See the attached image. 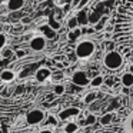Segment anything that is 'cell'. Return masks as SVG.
<instances>
[{"mask_svg": "<svg viewBox=\"0 0 133 133\" xmlns=\"http://www.w3.org/2000/svg\"><path fill=\"white\" fill-rule=\"evenodd\" d=\"M112 40L133 50V0H123L117 6Z\"/></svg>", "mask_w": 133, "mask_h": 133, "instance_id": "6da1fadb", "label": "cell"}, {"mask_svg": "<svg viewBox=\"0 0 133 133\" xmlns=\"http://www.w3.org/2000/svg\"><path fill=\"white\" fill-rule=\"evenodd\" d=\"M115 115L117 117L119 130L122 133H133V93L122 99Z\"/></svg>", "mask_w": 133, "mask_h": 133, "instance_id": "7a4b0ae2", "label": "cell"}, {"mask_svg": "<svg viewBox=\"0 0 133 133\" xmlns=\"http://www.w3.org/2000/svg\"><path fill=\"white\" fill-rule=\"evenodd\" d=\"M124 64V57L120 52L117 50H112V52H106L103 56V66L107 69V72H119Z\"/></svg>", "mask_w": 133, "mask_h": 133, "instance_id": "3957f363", "label": "cell"}, {"mask_svg": "<svg viewBox=\"0 0 133 133\" xmlns=\"http://www.w3.org/2000/svg\"><path fill=\"white\" fill-rule=\"evenodd\" d=\"M76 56L77 59H90L96 52V44L95 42L89 40V39H84V40H80L77 44H76Z\"/></svg>", "mask_w": 133, "mask_h": 133, "instance_id": "277c9868", "label": "cell"}, {"mask_svg": "<svg viewBox=\"0 0 133 133\" xmlns=\"http://www.w3.org/2000/svg\"><path fill=\"white\" fill-rule=\"evenodd\" d=\"M44 119H46V113L42 109H33L30 112H27V115H26L27 124H32V126L40 124L42 122H44Z\"/></svg>", "mask_w": 133, "mask_h": 133, "instance_id": "5b68a950", "label": "cell"}, {"mask_svg": "<svg viewBox=\"0 0 133 133\" xmlns=\"http://www.w3.org/2000/svg\"><path fill=\"white\" fill-rule=\"evenodd\" d=\"M72 83L76 84V86L84 87V86H89L90 79H89L86 72H83V70H76L72 75Z\"/></svg>", "mask_w": 133, "mask_h": 133, "instance_id": "8992f818", "label": "cell"}, {"mask_svg": "<svg viewBox=\"0 0 133 133\" xmlns=\"http://www.w3.org/2000/svg\"><path fill=\"white\" fill-rule=\"evenodd\" d=\"M46 40L47 39L44 37V36H35V37L30 39L29 47L33 52H42V50L46 47Z\"/></svg>", "mask_w": 133, "mask_h": 133, "instance_id": "52a82bcc", "label": "cell"}, {"mask_svg": "<svg viewBox=\"0 0 133 133\" xmlns=\"http://www.w3.org/2000/svg\"><path fill=\"white\" fill-rule=\"evenodd\" d=\"M82 113V110L79 109V107H67V109H63L60 113L57 115V117L60 119V120L66 122L69 120L70 117H76V116H79Z\"/></svg>", "mask_w": 133, "mask_h": 133, "instance_id": "ba28073f", "label": "cell"}, {"mask_svg": "<svg viewBox=\"0 0 133 133\" xmlns=\"http://www.w3.org/2000/svg\"><path fill=\"white\" fill-rule=\"evenodd\" d=\"M50 77H52V70H50L49 67H46V66L39 67V69L36 70V73H35V79L39 82V83H43V82L49 80Z\"/></svg>", "mask_w": 133, "mask_h": 133, "instance_id": "9c48e42d", "label": "cell"}, {"mask_svg": "<svg viewBox=\"0 0 133 133\" xmlns=\"http://www.w3.org/2000/svg\"><path fill=\"white\" fill-rule=\"evenodd\" d=\"M120 84H122L123 87H127V89H130V87L133 86V73L124 72L123 75L120 76Z\"/></svg>", "mask_w": 133, "mask_h": 133, "instance_id": "30bf717a", "label": "cell"}, {"mask_svg": "<svg viewBox=\"0 0 133 133\" xmlns=\"http://www.w3.org/2000/svg\"><path fill=\"white\" fill-rule=\"evenodd\" d=\"M15 79H16V75L13 73V70H10V69H4L0 73V80L3 82V83H12Z\"/></svg>", "mask_w": 133, "mask_h": 133, "instance_id": "8fae6325", "label": "cell"}, {"mask_svg": "<svg viewBox=\"0 0 133 133\" xmlns=\"http://www.w3.org/2000/svg\"><path fill=\"white\" fill-rule=\"evenodd\" d=\"M23 6H24V0H7L6 3L7 10H12V12H17Z\"/></svg>", "mask_w": 133, "mask_h": 133, "instance_id": "7c38bea8", "label": "cell"}, {"mask_svg": "<svg viewBox=\"0 0 133 133\" xmlns=\"http://www.w3.org/2000/svg\"><path fill=\"white\" fill-rule=\"evenodd\" d=\"M40 32L43 33V36L47 39V40H53V39H56V30H53L52 27L47 24V26H43V27H40Z\"/></svg>", "mask_w": 133, "mask_h": 133, "instance_id": "4fadbf2b", "label": "cell"}, {"mask_svg": "<svg viewBox=\"0 0 133 133\" xmlns=\"http://www.w3.org/2000/svg\"><path fill=\"white\" fill-rule=\"evenodd\" d=\"M76 17H77L79 26H87V24H89V16H87V13H86V9L79 10Z\"/></svg>", "mask_w": 133, "mask_h": 133, "instance_id": "5bb4252c", "label": "cell"}, {"mask_svg": "<svg viewBox=\"0 0 133 133\" xmlns=\"http://www.w3.org/2000/svg\"><path fill=\"white\" fill-rule=\"evenodd\" d=\"M115 116L116 115H115V113H112V112L104 113V115L100 117V124H102V126H109V124L115 120Z\"/></svg>", "mask_w": 133, "mask_h": 133, "instance_id": "9a60e30c", "label": "cell"}, {"mask_svg": "<svg viewBox=\"0 0 133 133\" xmlns=\"http://www.w3.org/2000/svg\"><path fill=\"white\" fill-rule=\"evenodd\" d=\"M103 83H104V77L102 75H96V76H93L92 79H90V83H89V86H92V87H100V86H103Z\"/></svg>", "mask_w": 133, "mask_h": 133, "instance_id": "2e32d148", "label": "cell"}, {"mask_svg": "<svg viewBox=\"0 0 133 133\" xmlns=\"http://www.w3.org/2000/svg\"><path fill=\"white\" fill-rule=\"evenodd\" d=\"M80 36H82V29L80 27H76V29H73V30H69V33H67V39H69L70 42H76Z\"/></svg>", "mask_w": 133, "mask_h": 133, "instance_id": "e0dca14e", "label": "cell"}, {"mask_svg": "<svg viewBox=\"0 0 133 133\" xmlns=\"http://www.w3.org/2000/svg\"><path fill=\"white\" fill-rule=\"evenodd\" d=\"M64 133H76L79 130V124L76 122H67L63 127Z\"/></svg>", "mask_w": 133, "mask_h": 133, "instance_id": "ac0fdd59", "label": "cell"}, {"mask_svg": "<svg viewBox=\"0 0 133 133\" xmlns=\"http://www.w3.org/2000/svg\"><path fill=\"white\" fill-rule=\"evenodd\" d=\"M107 20H109V17H107V16H103V17L99 19V22L95 24V30H96V32H100V30H103L104 27L107 26Z\"/></svg>", "mask_w": 133, "mask_h": 133, "instance_id": "d6986e66", "label": "cell"}, {"mask_svg": "<svg viewBox=\"0 0 133 133\" xmlns=\"http://www.w3.org/2000/svg\"><path fill=\"white\" fill-rule=\"evenodd\" d=\"M47 24H49V26L52 27L53 30H56V32H57V30L62 27L60 22H57V20L55 19V15H50V17H49V23H47Z\"/></svg>", "mask_w": 133, "mask_h": 133, "instance_id": "ffe728a7", "label": "cell"}, {"mask_svg": "<svg viewBox=\"0 0 133 133\" xmlns=\"http://www.w3.org/2000/svg\"><path fill=\"white\" fill-rule=\"evenodd\" d=\"M76 27H79L77 17H76V16H72V17L67 20V29H69V30H73V29H76Z\"/></svg>", "mask_w": 133, "mask_h": 133, "instance_id": "44dd1931", "label": "cell"}, {"mask_svg": "<svg viewBox=\"0 0 133 133\" xmlns=\"http://www.w3.org/2000/svg\"><path fill=\"white\" fill-rule=\"evenodd\" d=\"M96 99H97V93H96V92H89V93L86 95V97H84L83 102H84L86 104H90V103H93Z\"/></svg>", "mask_w": 133, "mask_h": 133, "instance_id": "7402d4cb", "label": "cell"}, {"mask_svg": "<svg viewBox=\"0 0 133 133\" xmlns=\"http://www.w3.org/2000/svg\"><path fill=\"white\" fill-rule=\"evenodd\" d=\"M96 120H97V117H96L95 113H89V115L86 116V119H84V124H87V126H92V124L96 123Z\"/></svg>", "mask_w": 133, "mask_h": 133, "instance_id": "603a6c76", "label": "cell"}, {"mask_svg": "<svg viewBox=\"0 0 133 133\" xmlns=\"http://www.w3.org/2000/svg\"><path fill=\"white\" fill-rule=\"evenodd\" d=\"M64 92H66V87H64V84H56V86L53 87V93H55V95H57V96L63 95Z\"/></svg>", "mask_w": 133, "mask_h": 133, "instance_id": "cb8c5ba5", "label": "cell"}, {"mask_svg": "<svg viewBox=\"0 0 133 133\" xmlns=\"http://www.w3.org/2000/svg\"><path fill=\"white\" fill-rule=\"evenodd\" d=\"M6 43H7V36L4 35V33H0V52L4 49Z\"/></svg>", "mask_w": 133, "mask_h": 133, "instance_id": "d4e9b609", "label": "cell"}, {"mask_svg": "<svg viewBox=\"0 0 133 133\" xmlns=\"http://www.w3.org/2000/svg\"><path fill=\"white\" fill-rule=\"evenodd\" d=\"M90 0H80L77 3V6H76V10H82V9H84V6H86L87 3H89Z\"/></svg>", "mask_w": 133, "mask_h": 133, "instance_id": "484cf974", "label": "cell"}, {"mask_svg": "<svg viewBox=\"0 0 133 133\" xmlns=\"http://www.w3.org/2000/svg\"><path fill=\"white\" fill-rule=\"evenodd\" d=\"M115 44H116V42L110 40L109 43L106 44V52H112V50H115Z\"/></svg>", "mask_w": 133, "mask_h": 133, "instance_id": "4316f807", "label": "cell"}, {"mask_svg": "<svg viewBox=\"0 0 133 133\" xmlns=\"http://www.w3.org/2000/svg\"><path fill=\"white\" fill-rule=\"evenodd\" d=\"M103 84H106V86H109V87H113V84H115V82H113V77L104 79V83H103Z\"/></svg>", "mask_w": 133, "mask_h": 133, "instance_id": "83f0119b", "label": "cell"}, {"mask_svg": "<svg viewBox=\"0 0 133 133\" xmlns=\"http://www.w3.org/2000/svg\"><path fill=\"white\" fill-rule=\"evenodd\" d=\"M15 55H16V57H17V59H20V57H23V56L26 55V52L20 49V50H16V52H15Z\"/></svg>", "mask_w": 133, "mask_h": 133, "instance_id": "f1b7e54d", "label": "cell"}, {"mask_svg": "<svg viewBox=\"0 0 133 133\" xmlns=\"http://www.w3.org/2000/svg\"><path fill=\"white\" fill-rule=\"evenodd\" d=\"M30 22H32V19H30V17H22L20 19V23L22 24H29Z\"/></svg>", "mask_w": 133, "mask_h": 133, "instance_id": "f546056e", "label": "cell"}, {"mask_svg": "<svg viewBox=\"0 0 133 133\" xmlns=\"http://www.w3.org/2000/svg\"><path fill=\"white\" fill-rule=\"evenodd\" d=\"M9 56H15V53L12 50H4L3 52V57H9Z\"/></svg>", "mask_w": 133, "mask_h": 133, "instance_id": "4dcf8cb0", "label": "cell"}, {"mask_svg": "<svg viewBox=\"0 0 133 133\" xmlns=\"http://www.w3.org/2000/svg\"><path fill=\"white\" fill-rule=\"evenodd\" d=\"M0 95H2V97H9L12 93H10L9 90H3V92H0Z\"/></svg>", "mask_w": 133, "mask_h": 133, "instance_id": "1f68e13d", "label": "cell"}, {"mask_svg": "<svg viewBox=\"0 0 133 133\" xmlns=\"http://www.w3.org/2000/svg\"><path fill=\"white\" fill-rule=\"evenodd\" d=\"M67 57H69V60H76V59H77V56H76V52L70 53V55L67 56Z\"/></svg>", "mask_w": 133, "mask_h": 133, "instance_id": "d6a6232c", "label": "cell"}, {"mask_svg": "<svg viewBox=\"0 0 133 133\" xmlns=\"http://www.w3.org/2000/svg\"><path fill=\"white\" fill-rule=\"evenodd\" d=\"M22 92H24V86H17L16 87V93H17V95L22 93Z\"/></svg>", "mask_w": 133, "mask_h": 133, "instance_id": "836d02e7", "label": "cell"}, {"mask_svg": "<svg viewBox=\"0 0 133 133\" xmlns=\"http://www.w3.org/2000/svg\"><path fill=\"white\" fill-rule=\"evenodd\" d=\"M66 2H70V0H56V4H57V6H62V4H64Z\"/></svg>", "mask_w": 133, "mask_h": 133, "instance_id": "e575fe53", "label": "cell"}, {"mask_svg": "<svg viewBox=\"0 0 133 133\" xmlns=\"http://www.w3.org/2000/svg\"><path fill=\"white\" fill-rule=\"evenodd\" d=\"M39 133H55L53 130H50V129H43V130H40Z\"/></svg>", "mask_w": 133, "mask_h": 133, "instance_id": "d590c367", "label": "cell"}, {"mask_svg": "<svg viewBox=\"0 0 133 133\" xmlns=\"http://www.w3.org/2000/svg\"><path fill=\"white\" fill-rule=\"evenodd\" d=\"M129 72H130V73H133V63L129 66Z\"/></svg>", "mask_w": 133, "mask_h": 133, "instance_id": "8d00e7d4", "label": "cell"}, {"mask_svg": "<svg viewBox=\"0 0 133 133\" xmlns=\"http://www.w3.org/2000/svg\"><path fill=\"white\" fill-rule=\"evenodd\" d=\"M3 30H4V29H3V26H2V24H0V33H4Z\"/></svg>", "mask_w": 133, "mask_h": 133, "instance_id": "74e56055", "label": "cell"}, {"mask_svg": "<svg viewBox=\"0 0 133 133\" xmlns=\"http://www.w3.org/2000/svg\"><path fill=\"white\" fill-rule=\"evenodd\" d=\"M0 133H3V130H2V129H0Z\"/></svg>", "mask_w": 133, "mask_h": 133, "instance_id": "f35d334b", "label": "cell"}, {"mask_svg": "<svg viewBox=\"0 0 133 133\" xmlns=\"http://www.w3.org/2000/svg\"><path fill=\"white\" fill-rule=\"evenodd\" d=\"M0 97H2V95H0Z\"/></svg>", "mask_w": 133, "mask_h": 133, "instance_id": "ab89813d", "label": "cell"}]
</instances>
